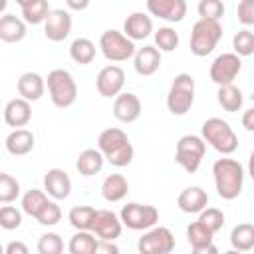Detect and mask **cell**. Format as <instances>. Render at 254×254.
<instances>
[{"instance_id": "5", "label": "cell", "mask_w": 254, "mask_h": 254, "mask_svg": "<svg viewBox=\"0 0 254 254\" xmlns=\"http://www.w3.org/2000/svg\"><path fill=\"white\" fill-rule=\"evenodd\" d=\"M192 103H194V77L190 73L175 75L167 93V109L173 115H187Z\"/></svg>"}, {"instance_id": "49", "label": "cell", "mask_w": 254, "mask_h": 254, "mask_svg": "<svg viewBox=\"0 0 254 254\" xmlns=\"http://www.w3.org/2000/svg\"><path fill=\"white\" fill-rule=\"evenodd\" d=\"M248 175H250L252 181H254V151H252L250 157H248Z\"/></svg>"}, {"instance_id": "28", "label": "cell", "mask_w": 254, "mask_h": 254, "mask_svg": "<svg viewBox=\"0 0 254 254\" xmlns=\"http://www.w3.org/2000/svg\"><path fill=\"white\" fill-rule=\"evenodd\" d=\"M95 214L97 210L89 204H79V206H73L67 214V220L69 224L75 228V230H83V232H91L93 230V222H95Z\"/></svg>"}, {"instance_id": "43", "label": "cell", "mask_w": 254, "mask_h": 254, "mask_svg": "<svg viewBox=\"0 0 254 254\" xmlns=\"http://www.w3.org/2000/svg\"><path fill=\"white\" fill-rule=\"evenodd\" d=\"M236 14H238L240 24L252 26L254 24V0H240L238 8H236Z\"/></svg>"}, {"instance_id": "18", "label": "cell", "mask_w": 254, "mask_h": 254, "mask_svg": "<svg viewBox=\"0 0 254 254\" xmlns=\"http://www.w3.org/2000/svg\"><path fill=\"white\" fill-rule=\"evenodd\" d=\"M32 119V105L30 101L22 99V97H14L6 103L4 107V121L10 127L16 129H24Z\"/></svg>"}, {"instance_id": "36", "label": "cell", "mask_w": 254, "mask_h": 254, "mask_svg": "<svg viewBox=\"0 0 254 254\" xmlns=\"http://www.w3.org/2000/svg\"><path fill=\"white\" fill-rule=\"evenodd\" d=\"M18 196H20V183L8 173H0V202L10 204Z\"/></svg>"}, {"instance_id": "8", "label": "cell", "mask_w": 254, "mask_h": 254, "mask_svg": "<svg viewBox=\"0 0 254 254\" xmlns=\"http://www.w3.org/2000/svg\"><path fill=\"white\" fill-rule=\"evenodd\" d=\"M99 48L103 58L109 62H125L129 58H135L137 54L135 42L119 30H105L99 38Z\"/></svg>"}, {"instance_id": "26", "label": "cell", "mask_w": 254, "mask_h": 254, "mask_svg": "<svg viewBox=\"0 0 254 254\" xmlns=\"http://www.w3.org/2000/svg\"><path fill=\"white\" fill-rule=\"evenodd\" d=\"M18 4L22 10V16H24V22L32 24V26L44 24L48 14L52 12L48 0H18Z\"/></svg>"}, {"instance_id": "34", "label": "cell", "mask_w": 254, "mask_h": 254, "mask_svg": "<svg viewBox=\"0 0 254 254\" xmlns=\"http://www.w3.org/2000/svg\"><path fill=\"white\" fill-rule=\"evenodd\" d=\"M212 238H214V232L208 230L200 220H194L187 226V240L192 248L208 246V244H212Z\"/></svg>"}, {"instance_id": "27", "label": "cell", "mask_w": 254, "mask_h": 254, "mask_svg": "<svg viewBox=\"0 0 254 254\" xmlns=\"http://www.w3.org/2000/svg\"><path fill=\"white\" fill-rule=\"evenodd\" d=\"M103 163H105V157L99 149H85L79 153L75 161V169L83 177H93L103 169Z\"/></svg>"}, {"instance_id": "33", "label": "cell", "mask_w": 254, "mask_h": 254, "mask_svg": "<svg viewBox=\"0 0 254 254\" xmlns=\"http://www.w3.org/2000/svg\"><path fill=\"white\" fill-rule=\"evenodd\" d=\"M48 202H50V200H48L46 190H40V189H30V190H26V192H24V196H22V210H24L28 216L36 218V216L42 212V208H44Z\"/></svg>"}, {"instance_id": "12", "label": "cell", "mask_w": 254, "mask_h": 254, "mask_svg": "<svg viewBox=\"0 0 254 254\" xmlns=\"http://www.w3.org/2000/svg\"><path fill=\"white\" fill-rule=\"evenodd\" d=\"M123 85H125V71L111 64V65H105L99 69L97 73V79H95V87H97V93L101 97H117L123 93Z\"/></svg>"}, {"instance_id": "32", "label": "cell", "mask_w": 254, "mask_h": 254, "mask_svg": "<svg viewBox=\"0 0 254 254\" xmlns=\"http://www.w3.org/2000/svg\"><path fill=\"white\" fill-rule=\"evenodd\" d=\"M97 238L93 232H83V230H77L69 242H67V250L69 254H93L95 248H97Z\"/></svg>"}, {"instance_id": "9", "label": "cell", "mask_w": 254, "mask_h": 254, "mask_svg": "<svg viewBox=\"0 0 254 254\" xmlns=\"http://www.w3.org/2000/svg\"><path fill=\"white\" fill-rule=\"evenodd\" d=\"M119 218H121L123 226L131 228V230H151L159 222V210L153 204L127 202L121 208Z\"/></svg>"}, {"instance_id": "3", "label": "cell", "mask_w": 254, "mask_h": 254, "mask_svg": "<svg viewBox=\"0 0 254 254\" xmlns=\"http://www.w3.org/2000/svg\"><path fill=\"white\" fill-rule=\"evenodd\" d=\"M200 137L204 139V143H208L214 151L222 153V155H232L238 149V137L232 131L230 123L220 119V117H210L202 123L200 127Z\"/></svg>"}, {"instance_id": "10", "label": "cell", "mask_w": 254, "mask_h": 254, "mask_svg": "<svg viewBox=\"0 0 254 254\" xmlns=\"http://www.w3.org/2000/svg\"><path fill=\"white\" fill-rule=\"evenodd\" d=\"M139 254H171L175 250V236L165 226L147 230L137 242Z\"/></svg>"}, {"instance_id": "15", "label": "cell", "mask_w": 254, "mask_h": 254, "mask_svg": "<svg viewBox=\"0 0 254 254\" xmlns=\"http://www.w3.org/2000/svg\"><path fill=\"white\" fill-rule=\"evenodd\" d=\"M147 10L165 22L177 24V22H183L187 16V2L185 0H149Z\"/></svg>"}, {"instance_id": "4", "label": "cell", "mask_w": 254, "mask_h": 254, "mask_svg": "<svg viewBox=\"0 0 254 254\" xmlns=\"http://www.w3.org/2000/svg\"><path fill=\"white\" fill-rule=\"evenodd\" d=\"M48 91H50V99L56 107L60 109H67L75 103L77 99V85L73 75L67 69H52L48 73Z\"/></svg>"}, {"instance_id": "17", "label": "cell", "mask_w": 254, "mask_h": 254, "mask_svg": "<svg viewBox=\"0 0 254 254\" xmlns=\"http://www.w3.org/2000/svg\"><path fill=\"white\" fill-rule=\"evenodd\" d=\"M141 115V99L131 93V91H123L121 95L115 97L113 101V117L121 123H133L137 121Z\"/></svg>"}, {"instance_id": "38", "label": "cell", "mask_w": 254, "mask_h": 254, "mask_svg": "<svg viewBox=\"0 0 254 254\" xmlns=\"http://www.w3.org/2000/svg\"><path fill=\"white\" fill-rule=\"evenodd\" d=\"M38 254H64V240L58 232H46L38 240Z\"/></svg>"}, {"instance_id": "35", "label": "cell", "mask_w": 254, "mask_h": 254, "mask_svg": "<svg viewBox=\"0 0 254 254\" xmlns=\"http://www.w3.org/2000/svg\"><path fill=\"white\" fill-rule=\"evenodd\" d=\"M179 46V34L171 26H163L155 32V48L159 52H173Z\"/></svg>"}, {"instance_id": "22", "label": "cell", "mask_w": 254, "mask_h": 254, "mask_svg": "<svg viewBox=\"0 0 254 254\" xmlns=\"http://www.w3.org/2000/svg\"><path fill=\"white\" fill-rule=\"evenodd\" d=\"M161 65V52L155 46H143L133 58V67L139 75H153Z\"/></svg>"}, {"instance_id": "29", "label": "cell", "mask_w": 254, "mask_h": 254, "mask_svg": "<svg viewBox=\"0 0 254 254\" xmlns=\"http://www.w3.org/2000/svg\"><path fill=\"white\" fill-rule=\"evenodd\" d=\"M230 244L238 252H248L254 248V224L240 222L230 232Z\"/></svg>"}, {"instance_id": "40", "label": "cell", "mask_w": 254, "mask_h": 254, "mask_svg": "<svg viewBox=\"0 0 254 254\" xmlns=\"http://www.w3.org/2000/svg\"><path fill=\"white\" fill-rule=\"evenodd\" d=\"M198 220H200L208 230H212V232L216 234V232L224 226V212L218 210V208H204V210L200 212Z\"/></svg>"}, {"instance_id": "48", "label": "cell", "mask_w": 254, "mask_h": 254, "mask_svg": "<svg viewBox=\"0 0 254 254\" xmlns=\"http://www.w3.org/2000/svg\"><path fill=\"white\" fill-rule=\"evenodd\" d=\"M65 4H67V8H71V10H85V8L89 6V2H87V0H81V2H75V0H67Z\"/></svg>"}, {"instance_id": "25", "label": "cell", "mask_w": 254, "mask_h": 254, "mask_svg": "<svg viewBox=\"0 0 254 254\" xmlns=\"http://www.w3.org/2000/svg\"><path fill=\"white\" fill-rule=\"evenodd\" d=\"M4 147L10 155L14 157H22V155H28L32 149H34V133L28 131V129H14L6 141H4Z\"/></svg>"}, {"instance_id": "21", "label": "cell", "mask_w": 254, "mask_h": 254, "mask_svg": "<svg viewBox=\"0 0 254 254\" xmlns=\"http://www.w3.org/2000/svg\"><path fill=\"white\" fill-rule=\"evenodd\" d=\"M151 32H153V20L143 12H133L123 22V34L133 42L149 38Z\"/></svg>"}, {"instance_id": "14", "label": "cell", "mask_w": 254, "mask_h": 254, "mask_svg": "<svg viewBox=\"0 0 254 254\" xmlns=\"http://www.w3.org/2000/svg\"><path fill=\"white\" fill-rule=\"evenodd\" d=\"M121 230H123V222L121 218L113 212V210H97L95 214V222H93V234L99 238V240H109L113 242L115 238L121 236Z\"/></svg>"}, {"instance_id": "37", "label": "cell", "mask_w": 254, "mask_h": 254, "mask_svg": "<svg viewBox=\"0 0 254 254\" xmlns=\"http://www.w3.org/2000/svg\"><path fill=\"white\" fill-rule=\"evenodd\" d=\"M232 48L238 58H246L254 54V34L250 30H240L232 38Z\"/></svg>"}, {"instance_id": "6", "label": "cell", "mask_w": 254, "mask_h": 254, "mask_svg": "<svg viewBox=\"0 0 254 254\" xmlns=\"http://www.w3.org/2000/svg\"><path fill=\"white\" fill-rule=\"evenodd\" d=\"M222 38V24L212 20H198L190 30V52L198 58L208 56Z\"/></svg>"}, {"instance_id": "19", "label": "cell", "mask_w": 254, "mask_h": 254, "mask_svg": "<svg viewBox=\"0 0 254 254\" xmlns=\"http://www.w3.org/2000/svg\"><path fill=\"white\" fill-rule=\"evenodd\" d=\"M208 204V194L202 187H187L177 198V206L187 214L202 212Z\"/></svg>"}, {"instance_id": "46", "label": "cell", "mask_w": 254, "mask_h": 254, "mask_svg": "<svg viewBox=\"0 0 254 254\" xmlns=\"http://www.w3.org/2000/svg\"><path fill=\"white\" fill-rule=\"evenodd\" d=\"M242 127L246 131H254V107H250L242 113Z\"/></svg>"}, {"instance_id": "2", "label": "cell", "mask_w": 254, "mask_h": 254, "mask_svg": "<svg viewBox=\"0 0 254 254\" xmlns=\"http://www.w3.org/2000/svg\"><path fill=\"white\" fill-rule=\"evenodd\" d=\"M212 177H214V187L220 198L224 200H234L242 192L244 185V169L236 159H218L212 165Z\"/></svg>"}, {"instance_id": "20", "label": "cell", "mask_w": 254, "mask_h": 254, "mask_svg": "<svg viewBox=\"0 0 254 254\" xmlns=\"http://www.w3.org/2000/svg\"><path fill=\"white\" fill-rule=\"evenodd\" d=\"M16 87H18L20 97L32 103V101L42 99V95H44V91H46V81H44V77H42L40 73H36V71H26V73H22V75L18 77Z\"/></svg>"}, {"instance_id": "23", "label": "cell", "mask_w": 254, "mask_h": 254, "mask_svg": "<svg viewBox=\"0 0 254 254\" xmlns=\"http://www.w3.org/2000/svg\"><path fill=\"white\" fill-rule=\"evenodd\" d=\"M26 38V22L14 14H4L0 18V40L6 44H18Z\"/></svg>"}, {"instance_id": "31", "label": "cell", "mask_w": 254, "mask_h": 254, "mask_svg": "<svg viewBox=\"0 0 254 254\" xmlns=\"http://www.w3.org/2000/svg\"><path fill=\"white\" fill-rule=\"evenodd\" d=\"M69 58L79 65L91 64L95 58V44L89 38H75L69 46Z\"/></svg>"}, {"instance_id": "11", "label": "cell", "mask_w": 254, "mask_h": 254, "mask_svg": "<svg viewBox=\"0 0 254 254\" xmlns=\"http://www.w3.org/2000/svg\"><path fill=\"white\" fill-rule=\"evenodd\" d=\"M240 69H242L240 58L236 54L228 52V54H220L214 58V62L210 64L208 75L218 87H222V85H230L236 79V75L240 73Z\"/></svg>"}, {"instance_id": "47", "label": "cell", "mask_w": 254, "mask_h": 254, "mask_svg": "<svg viewBox=\"0 0 254 254\" xmlns=\"http://www.w3.org/2000/svg\"><path fill=\"white\" fill-rule=\"evenodd\" d=\"M190 254H220V252L214 244H208V246H202V248H192Z\"/></svg>"}, {"instance_id": "50", "label": "cell", "mask_w": 254, "mask_h": 254, "mask_svg": "<svg viewBox=\"0 0 254 254\" xmlns=\"http://www.w3.org/2000/svg\"><path fill=\"white\" fill-rule=\"evenodd\" d=\"M224 254H242V252H238V250L232 248V250H228V252H224Z\"/></svg>"}, {"instance_id": "7", "label": "cell", "mask_w": 254, "mask_h": 254, "mask_svg": "<svg viewBox=\"0 0 254 254\" xmlns=\"http://www.w3.org/2000/svg\"><path fill=\"white\" fill-rule=\"evenodd\" d=\"M206 153V143L200 135H183L175 147V161L187 173H196Z\"/></svg>"}, {"instance_id": "30", "label": "cell", "mask_w": 254, "mask_h": 254, "mask_svg": "<svg viewBox=\"0 0 254 254\" xmlns=\"http://www.w3.org/2000/svg\"><path fill=\"white\" fill-rule=\"evenodd\" d=\"M216 99H218V105H220L224 111H228V113H236V111H240L242 101H244L240 87H236L234 83L218 87V91H216Z\"/></svg>"}, {"instance_id": "41", "label": "cell", "mask_w": 254, "mask_h": 254, "mask_svg": "<svg viewBox=\"0 0 254 254\" xmlns=\"http://www.w3.org/2000/svg\"><path fill=\"white\" fill-rule=\"evenodd\" d=\"M36 220H38L40 224H44V226H54V224H58V222L62 220V208L58 206L56 200H50V202L42 208V212L36 216Z\"/></svg>"}, {"instance_id": "16", "label": "cell", "mask_w": 254, "mask_h": 254, "mask_svg": "<svg viewBox=\"0 0 254 254\" xmlns=\"http://www.w3.org/2000/svg\"><path fill=\"white\" fill-rule=\"evenodd\" d=\"M44 190L54 200H64L71 192V179L64 169H50L44 175Z\"/></svg>"}, {"instance_id": "39", "label": "cell", "mask_w": 254, "mask_h": 254, "mask_svg": "<svg viewBox=\"0 0 254 254\" xmlns=\"http://www.w3.org/2000/svg\"><path fill=\"white\" fill-rule=\"evenodd\" d=\"M198 16L200 20H212V22H220L222 14H224V4L220 0H200L198 6Z\"/></svg>"}, {"instance_id": "44", "label": "cell", "mask_w": 254, "mask_h": 254, "mask_svg": "<svg viewBox=\"0 0 254 254\" xmlns=\"http://www.w3.org/2000/svg\"><path fill=\"white\" fill-rule=\"evenodd\" d=\"M93 254H121L119 252V246L115 242H109V240H99L97 242V248Z\"/></svg>"}, {"instance_id": "1", "label": "cell", "mask_w": 254, "mask_h": 254, "mask_svg": "<svg viewBox=\"0 0 254 254\" xmlns=\"http://www.w3.org/2000/svg\"><path fill=\"white\" fill-rule=\"evenodd\" d=\"M97 149L103 153L105 161L113 167H127L133 161V145L123 129L107 127L97 137Z\"/></svg>"}, {"instance_id": "45", "label": "cell", "mask_w": 254, "mask_h": 254, "mask_svg": "<svg viewBox=\"0 0 254 254\" xmlns=\"http://www.w3.org/2000/svg\"><path fill=\"white\" fill-rule=\"evenodd\" d=\"M4 254H30V250L22 240H12V242L6 244Z\"/></svg>"}, {"instance_id": "42", "label": "cell", "mask_w": 254, "mask_h": 254, "mask_svg": "<svg viewBox=\"0 0 254 254\" xmlns=\"http://www.w3.org/2000/svg\"><path fill=\"white\" fill-rule=\"evenodd\" d=\"M22 224V212L16 206H2L0 208V226L4 230H16Z\"/></svg>"}, {"instance_id": "13", "label": "cell", "mask_w": 254, "mask_h": 254, "mask_svg": "<svg viewBox=\"0 0 254 254\" xmlns=\"http://www.w3.org/2000/svg\"><path fill=\"white\" fill-rule=\"evenodd\" d=\"M71 32V16L64 8H54L46 22H44V34L50 42H64Z\"/></svg>"}, {"instance_id": "24", "label": "cell", "mask_w": 254, "mask_h": 254, "mask_svg": "<svg viewBox=\"0 0 254 254\" xmlns=\"http://www.w3.org/2000/svg\"><path fill=\"white\" fill-rule=\"evenodd\" d=\"M129 192V183L123 175L119 173H113V175H107L101 183V196L107 200V202H119L127 196Z\"/></svg>"}]
</instances>
